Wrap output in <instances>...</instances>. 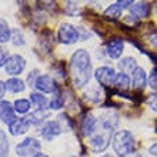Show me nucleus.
I'll use <instances>...</instances> for the list:
<instances>
[{
  "label": "nucleus",
  "mask_w": 157,
  "mask_h": 157,
  "mask_svg": "<svg viewBox=\"0 0 157 157\" xmlns=\"http://www.w3.org/2000/svg\"><path fill=\"white\" fill-rule=\"evenodd\" d=\"M150 86L153 87L154 90H157V70H154L150 76Z\"/></svg>",
  "instance_id": "obj_32"
},
{
  "label": "nucleus",
  "mask_w": 157,
  "mask_h": 157,
  "mask_svg": "<svg viewBox=\"0 0 157 157\" xmlns=\"http://www.w3.org/2000/svg\"><path fill=\"white\" fill-rule=\"evenodd\" d=\"M101 157H113V156H110V154H106V156H101Z\"/></svg>",
  "instance_id": "obj_37"
},
{
  "label": "nucleus",
  "mask_w": 157,
  "mask_h": 157,
  "mask_svg": "<svg viewBox=\"0 0 157 157\" xmlns=\"http://www.w3.org/2000/svg\"><path fill=\"white\" fill-rule=\"evenodd\" d=\"M4 90H6V83H3L0 80V99L4 96Z\"/></svg>",
  "instance_id": "obj_35"
},
{
  "label": "nucleus",
  "mask_w": 157,
  "mask_h": 157,
  "mask_svg": "<svg viewBox=\"0 0 157 157\" xmlns=\"http://www.w3.org/2000/svg\"><path fill=\"white\" fill-rule=\"evenodd\" d=\"M130 12L132 16L136 19H141V17H147L150 14V4L144 3V2H139V3H133L130 6Z\"/></svg>",
  "instance_id": "obj_14"
},
{
  "label": "nucleus",
  "mask_w": 157,
  "mask_h": 157,
  "mask_svg": "<svg viewBox=\"0 0 157 157\" xmlns=\"http://www.w3.org/2000/svg\"><path fill=\"white\" fill-rule=\"evenodd\" d=\"M132 84H133V89H136V90H143V89H146V84H147V75H146L144 69L137 67L136 70L133 71Z\"/></svg>",
  "instance_id": "obj_13"
},
{
  "label": "nucleus",
  "mask_w": 157,
  "mask_h": 157,
  "mask_svg": "<svg viewBox=\"0 0 157 157\" xmlns=\"http://www.w3.org/2000/svg\"><path fill=\"white\" fill-rule=\"evenodd\" d=\"M40 149H41L40 141H37L33 137H27L26 140L21 141L20 144L16 146V153H17V156L26 157V156H29V154H33L36 151H39Z\"/></svg>",
  "instance_id": "obj_5"
},
{
  "label": "nucleus",
  "mask_w": 157,
  "mask_h": 157,
  "mask_svg": "<svg viewBox=\"0 0 157 157\" xmlns=\"http://www.w3.org/2000/svg\"><path fill=\"white\" fill-rule=\"evenodd\" d=\"M84 99L91 101V103H99L100 101V91L97 89H90L84 93Z\"/></svg>",
  "instance_id": "obj_27"
},
{
  "label": "nucleus",
  "mask_w": 157,
  "mask_h": 157,
  "mask_svg": "<svg viewBox=\"0 0 157 157\" xmlns=\"http://www.w3.org/2000/svg\"><path fill=\"white\" fill-rule=\"evenodd\" d=\"M33 157H49V156H47V154H44V153H36Z\"/></svg>",
  "instance_id": "obj_36"
},
{
  "label": "nucleus",
  "mask_w": 157,
  "mask_h": 157,
  "mask_svg": "<svg viewBox=\"0 0 157 157\" xmlns=\"http://www.w3.org/2000/svg\"><path fill=\"white\" fill-rule=\"evenodd\" d=\"M29 126H30L29 119H19L12 126H9V132H10L12 136H20V134H25L29 130Z\"/></svg>",
  "instance_id": "obj_15"
},
{
  "label": "nucleus",
  "mask_w": 157,
  "mask_h": 157,
  "mask_svg": "<svg viewBox=\"0 0 157 157\" xmlns=\"http://www.w3.org/2000/svg\"><path fill=\"white\" fill-rule=\"evenodd\" d=\"M110 137L112 134L110 133H99V134H96L90 139V149L96 153H100V151H104V150L107 149L109 146V141H110Z\"/></svg>",
  "instance_id": "obj_8"
},
{
  "label": "nucleus",
  "mask_w": 157,
  "mask_h": 157,
  "mask_svg": "<svg viewBox=\"0 0 157 157\" xmlns=\"http://www.w3.org/2000/svg\"><path fill=\"white\" fill-rule=\"evenodd\" d=\"M119 67H120V70H121V73H126V75L132 73L133 75V71L137 69V63L133 57H124L119 62Z\"/></svg>",
  "instance_id": "obj_17"
},
{
  "label": "nucleus",
  "mask_w": 157,
  "mask_h": 157,
  "mask_svg": "<svg viewBox=\"0 0 157 157\" xmlns=\"http://www.w3.org/2000/svg\"><path fill=\"white\" fill-rule=\"evenodd\" d=\"M116 76H117V73L114 71V69H113V67H109V66H101L94 71L96 80L104 87L114 84Z\"/></svg>",
  "instance_id": "obj_4"
},
{
  "label": "nucleus",
  "mask_w": 157,
  "mask_h": 157,
  "mask_svg": "<svg viewBox=\"0 0 157 157\" xmlns=\"http://www.w3.org/2000/svg\"><path fill=\"white\" fill-rule=\"evenodd\" d=\"M123 49H124V41H123V39H120V37L112 39L106 44V52H107L109 57H112V59H119L121 56V53H123Z\"/></svg>",
  "instance_id": "obj_11"
},
{
  "label": "nucleus",
  "mask_w": 157,
  "mask_h": 157,
  "mask_svg": "<svg viewBox=\"0 0 157 157\" xmlns=\"http://www.w3.org/2000/svg\"><path fill=\"white\" fill-rule=\"evenodd\" d=\"M30 100L37 106L39 110H46L47 109V99H46L44 96L39 94V93H32L30 94Z\"/></svg>",
  "instance_id": "obj_22"
},
{
  "label": "nucleus",
  "mask_w": 157,
  "mask_h": 157,
  "mask_svg": "<svg viewBox=\"0 0 157 157\" xmlns=\"http://www.w3.org/2000/svg\"><path fill=\"white\" fill-rule=\"evenodd\" d=\"M104 16L110 19V20H117L120 16H121V7H120L119 2L114 4H110L106 10H104Z\"/></svg>",
  "instance_id": "obj_20"
},
{
  "label": "nucleus",
  "mask_w": 157,
  "mask_h": 157,
  "mask_svg": "<svg viewBox=\"0 0 157 157\" xmlns=\"http://www.w3.org/2000/svg\"><path fill=\"white\" fill-rule=\"evenodd\" d=\"M156 12H157V6H156Z\"/></svg>",
  "instance_id": "obj_39"
},
{
  "label": "nucleus",
  "mask_w": 157,
  "mask_h": 157,
  "mask_svg": "<svg viewBox=\"0 0 157 157\" xmlns=\"http://www.w3.org/2000/svg\"><path fill=\"white\" fill-rule=\"evenodd\" d=\"M46 117H49V112H46V110H37V112L32 113V114H30V117H27V119H29L30 123L39 124V123H41Z\"/></svg>",
  "instance_id": "obj_24"
},
{
  "label": "nucleus",
  "mask_w": 157,
  "mask_h": 157,
  "mask_svg": "<svg viewBox=\"0 0 157 157\" xmlns=\"http://www.w3.org/2000/svg\"><path fill=\"white\" fill-rule=\"evenodd\" d=\"M149 153H150V154H153V156H156V157H157V143H156V144H153V146H150Z\"/></svg>",
  "instance_id": "obj_34"
},
{
  "label": "nucleus",
  "mask_w": 157,
  "mask_h": 157,
  "mask_svg": "<svg viewBox=\"0 0 157 157\" xmlns=\"http://www.w3.org/2000/svg\"><path fill=\"white\" fill-rule=\"evenodd\" d=\"M40 46H41V49L44 50L46 53H49L50 50H52V47L54 46V36H53V32H50V30H43V32H41Z\"/></svg>",
  "instance_id": "obj_16"
},
{
  "label": "nucleus",
  "mask_w": 157,
  "mask_h": 157,
  "mask_svg": "<svg viewBox=\"0 0 157 157\" xmlns=\"http://www.w3.org/2000/svg\"><path fill=\"white\" fill-rule=\"evenodd\" d=\"M91 71V60L90 54L84 49L76 50L70 59V73L73 77V83L76 87L86 86L90 80Z\"/></svg>",
  "instance_id": "obj_1"
},
{
  "label": "nucleus",
  "mask_w": 157,
  "mask_h": 157,
  "mask_svg": "<svg viewBox=\"0 0 157 157\" xmlns=\"http://www.w3.org/2000/svg\"><path fill=\"white\" fill-rule=\"evenodd\" d=\"M14 110L20 114H25L30 110V101L26 99H19L14 101Z\"/></svg>",
  "instance_id": "obj_23"
},
{
  "label": "nucleus",
  "mask_w": 157,
  "mask_h": 157,
  "mask_svg": "<svg viewBox=\"0 0 157 157\" xmlns=\"http://www.w3.org/2000/svg\"><path fill=\"white\" fill-rule=\"evenodd\" d=\"M134 147H136V140L128 130H119L113 136V150L117 153V156H128L134 151Z\"/></svg>",
  "instance_id": "obj_2"
},
{
  "label": "nucleus",
  "mask_w": 157,
  "mask_h": 157,
  "mask_svg": "<svg viewBox=\"0 0 157 157\" xmlns=\"http://www.w3.org/2000/svg\"><path fill=\"white\" fill-rule=\"evenodd\" d=\"M12 41L14 46H23L25 44V37H23V33H21L19 29L13 30L12 32Z\"/></svg>",
  "instance_id": "obj_28"
},
{
  "label": "nucleus",
  "mask_w": 157,
  "mask_h": 157,
  "mask_svg": "<svg viewBox=\"0 0 157 157\" xmlns=\"http://www.w3.org/2000/svg\"><path fill=\"white\" fill-rule=\"evenodd\" d=\"M9 57H7V50L4 47H0V67L2 66H6Z\"/></svg>",
  "instance_id": "obj_30"
},
{
  "label": "nucleus",
  "mask_w": 157,
  "mask_h": 157,
  "mask_svg": "<svg viewBox=\"0 0 157 157\" xmlns=\"http://www.w3.org/2000/svg\"><path fill=\"white\" fill-rule=\"evenodd\" d=\"M147 104H149L153 110H156V112H157V94H151V96H150L149 99H147Z\"/></svg>",
  "instance_id": "obj_31"
},
{
  "label": "nucleus",
  "mask_w": 157,
  "mask_h": 157,
  "mask_svg": "<svg viewBox=\"0 0 157 157\" xmlns=\"http://www.w3.org/2000/svg\"><path fill=\"white\" fill-rule=\"evenodd\" d=\"M96 124H97V119L91 113H86L80 120V130L83 136H91V133L96 128Z\"/></svg>",
  "instance_id": "obj_12"
},
{
  "label": "nucleus",
  "mask_w": 157,
  "mask_h": 157,
  "mask_svg": "<svg viewBox=\"0 0 157 157\" xmlns=\"http://www.w3.org/2000/svg\"><path fill=\"white\" fill-rule=\"evenodd\" d=\"M80 39V33L78 29H76L75 26L69 25V23H63L59 27V40L64 43V44H71Z\"/></svg>",
  "instance_id": "obj_3"
},
{
  "label": "nucleus",
  "mask_w": 157,
  "mask_h": 157,
  "mask_svg": "<svg viewBox=\"0 0 157 157\" xmlns=\"http://www.w3.org/2000/svg\"><path fill=\"white\" fill-rule=\"evenodd\" d=\"M12 37V32L9 29L7 21L0 19V43H6L7 40H10Z\"/></svg>",
  "instance_id": "obj_21"
},
{
  "label": "nucleus",
  "mask_w": 157,
  "mask_h": 157,
  "mask_svg": "<svg viewBox=\"0 0 157 157\" xmlns=\"http://www.w3.org/2000/svg\"><path fill=\"white\" fill-rule=\"evenodd\" d=\"M119 4H120V7H121V10L123 9H127V7H130V4H133V2H119Z\"/></svg>",
  "instance_id": "obj_33"
},
{
  "label": "nucleus",
  "mask_w": 157,
  "mask_h": 157,
  "mask_svg": "<svg viewBox=\"0 0 157 157\" xmlns=\"http://www.w3.org/2000/svg\"><path fill=\"white\" fill-rule=\"evenodd\" d=\"M25 67H26L25 59L21 57L20 54H13V56L9 57L7 63H6V73L12 76L20 75L21 71L25 70Z\"/></svg>",
  "instance_id": "obj_6"
},
{
  "label": "nucleus",
  "mask_w": 157,
  "mask_h": 157,
  "mask_svg": "<svg viewBox=\"0 0 157 157\" xmlns=\"http://www.w3.org/2000/svg\"><path fill=\"white\" fill-rule=\"evenodd\" d=\"M34 87H36L37 90L43 91V93H54V91L57 90V84L54 83L53 78L47 75L39 76L37 80H36Z\"/></svg>",
  "instance_id": "obj_10"
},
{
  "label": "nucleus",
  "mask_w": 157,
  "mask_h": 157,
  "mask_svg": "<svg viewBox=\"0 0 157 157\" xmlns=\"http://www.w3.org/2000/svg\"><path fill=\"white\" fill-rule=\"evenodd\" d=\"M39 70H32L30 71V75L27 76V83H29V86H34L36 84V80H37V77H39Z\"/></svg>",
  "instance_id": "obj_29"
},
{
  "label": "nucleus",
  "mask_w": 157,
  "mask_h": 157,
  "mask_svg": "<svg viewBox=\"0 0 157 157\" xmlns=\"http://www.w3.org/2000/svg\"><path fill=\"white\" fill-rule=\"evenodd\" d=\"M130 84H132V80L128 77V75H126V73H119V75L116 76V80H114V84H113V86H116L119 90H126V89L130 87Z\"/></svg>",
  "instance_id": "obj_19"
},
{
  "label": "nucleus",
  "mask_w": 157,
  "mask_h": 157,
  "mask_svg": "<svg viewBox=\"0 0 157 157\" xmlns=\"http://www.w3.org/2000/svg\"><path fill=\"white\" fill-rule=\"evenodd\" d=\"M63 104H64V97H63L62 91L56 90L54 91V96H53V100H52V103H50V106H52V109H54V110H57V109L63 107Z\"/></svg>",
  "instance_id": "obj_26"
},
{
  "label": "nucleus",
  "mask_w": 157,
  "mask_h": 157,
  "mask_svg": "<svg viewBox=\"0 0 157 157\" xmlns=\"http://www.w3.org/2000/svg\"><path fill=\"white\" fill-rule=\"evenodd\" d=\"M137 157H144V156H141V154H140V156H137Z\"/></svg>",
  "instance_id": "obj_38"
},
{
  "label": "nucleus",
  "mask_w": 157,
  "mask_h": 157,
  "mask_svg": "<svg viewBox=\"0 0 157 157\" xmlns=\"http://www.w3.org/2000/svg\"><path fill=\"white\" fill-rule=\"evenodd\" d=\"M14 109L12 107V104L3 100V101H0V119L3 121L4 124H7V126H12L14 121H16V114H14Z\"/></svg>",
  "instance_id": "obj_9"
},
{
  "label": "nucleus",
  "mask_w": 157,
  "mask_h": 157,
  "mask_svg": "<svg viewBox=\"0 0 157 157\" xmlns=\"http://www.w3.org/2000/svg\"><path fill=\"white\" fill-rule=\"evenodd\" d=\"M6 89L12 93H21L26 89V84L20 78H9L6 82Z\"/></svg>",
  "instance_id": "obj_18"
},
{
  "label": "nucleus",
  "mask_w": 157,
  "mask_h": 157,
  "mask_svg": "<svg viewBox=\"0 0 157 157\" xmlns=\"http://www.w3.org/2000/svg\"><path fill=\"white\" fill-rule=\"evenodd\" d=\"M9 154V141L7 136L3 130H0V157H7Z\"/></svg>",
  "instance_id": "obj_25"
},
{
  "label": "nucleus",
  "mask_w": 157,
  "mask_h": 157,
  "mask_svg": "<svg viewBox=\"0 0 157 157\" xmlns=\"http://www.w3.org/2000/svg\"><path fill=\"white\" fill-rule=\"evenodd\" d=\"M62 132H63V126L59 123L57 120H56V121H47V123H44L41 126L40 136L43 137L44 140L50 141V140H53V137L59 136Z\"/></svg>",
  "instance_id": "obj_7"
}]
</instances>
